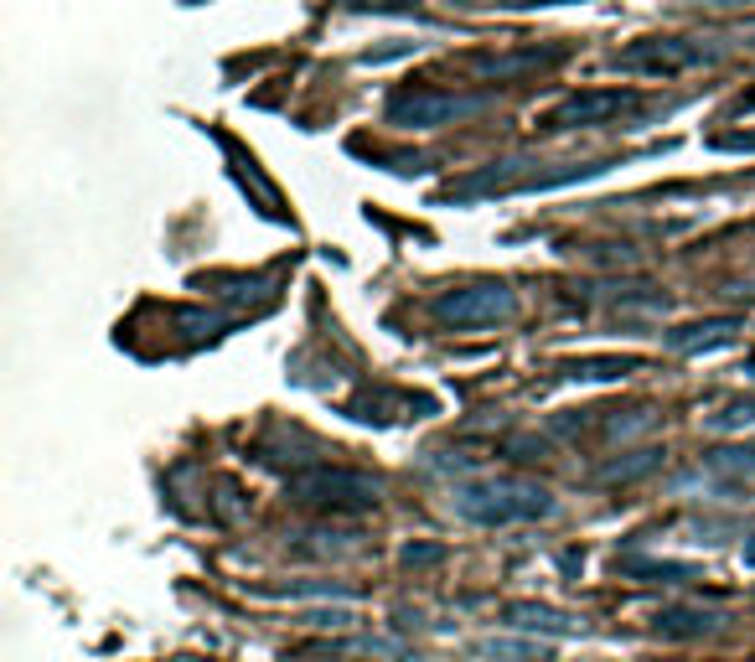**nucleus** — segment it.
Returning <instances> with one entry per match:
<instances>
[{
    "label": "nucleus",
    "instance_id": "1",
    "mask_svg": "<svg viewBox=\"0 0 755 662\" xmlns=\"http://www.w3.org/2000/svg\"><path fill=\"white\" fill-rule=\"evenodd\" d=\"M450 507L481 528H507V523H538L554 513V497L538 487V481H518V476H481V481H461L450 492Z\"/></svg>",
    "mask_w": 755,
    "mask_h": 662
},
{
    "label": "nucleus",
    "instance_id": "2",
    "mask_svg": "<svg viewBox=\"0 0 755 662\" xmlns=\"http://www.w3.org/2000/svg\"><path fill=\"white\" fill-rule=\"evenodd\" d=\"M290 497L306 507H321V513H373L378 481L362 471H347V466H316L290 481Z\"/></svg>",
    "mask_w": 755,
    "mask_h": 662
},
{
    "label": "nucleus",
    "instance_id": "3",
    "mask_svg": "<svg viewBox=\"0 0 755 662\" xmlns=\"http://www.w3.org/2000/svg\"><path fill=\"white\" fill-rule=\"evenodd\" d=\"M719 63V47L693 42V37H642L611 57L616 73H647V78H678L688 68H709Z\"/></svg>",
    "mask_w": 755,
    "mask_h": 662
},
{
    "label": "nucleus",
    "instance_id": "4",
    "mask_svg": "<svg viewBox=\"0 0 755 662\" xmlns=\"http://www.w3.org/2000/svg\"><path fill=\"white\" fill-rule=\"evenodd\" d=\"M487 109V94H456V88H404L388 99V125L404 130H440Z\"/></svg>",
    "mask_w": 755,
    "mask_h": 662
},
{
    "label": "nucleus",
    "instance_id": "5",
    "mask_svg": "<svg viewBox=\"0 0 755 662\" xmlns=\"http://www.w3.org/2000/svg\"><path fill=\"white\" fill-rule=\"evenodd\" d=\"M435 321L445 326H497L518 316V295H512L502 280H481V285H456V290H440L430 300Z\"/></svg>",
    "mask_w": 755,
    "mask_h": 662
},
{
    "label": "nucleus",
    "instance_id": "6",
    "mask_svg": "<svg viewBox=\"0 0 755 662\" xmlns=\"http://www.w3.org/2000/svg\"><path fill=\"white\" fill-rule=\"evenodd\" d=\"M637 109V94L631 88H590V94H569L559 99L549 114H538L533 125L538 130H595V125H611V119Z\"/></svg>",
    "mask_w": 755,
    "mask_h": 662
},
{
    "label": "nucleus",
    "instance_id": "7",
    "mask_svg": "<svg viewBox=\"0 0 755 662\" xmlns=\"http://www.w3.org/2000/svg\"><path fill=\"white\" fill-rule=\"evenodd\" d=\"M569 47L554 42V47H523V52H476L466 57V68L476 78H492V83H507V78H518V73H538V68H554L564 63Z\"/></svg>",
    "mask_w": 755,
    "mask_h": 662
},
{
    "label": "nucleus",
    "instance_id": "8",
    "mask_svg": "<svg viewBox=\"0 0 755 662\" xmlns=\"http://www.w3.org/2000/svg\"><path fill=\"white\" fill-rule=\"evenodd\" d=\"M502 621H507L512 631H538V637H575V631H580L575 616H564V611H554V606H533V600L507 606Z\"/></svg>",
    "mask_w": 755,
    "mask_h": 662
},
{
    "label": "nucleus",
    "instance_id": "9",
    "mask_svg": "<svg viewBox=\"0 0 755 662\" xmlns=\"http://www.w3.org/2000/svg\"><path fill=\"white\" fill-rule=\"evenodd\" d=\"M740 337V321H699V326H678L668 331V347L673 352H714V347H730Z\"/></svg>",
    "mask_w": 755,
    "mask_h": 662
},
{
    "label": "nucleus",
    "instance_id": "10",
    "mask_svg": "<svg viewBox=\"0 0 755 662\" xmlns=\"http://www.w3.org/2000/svg\"><path fill=\"white\" fill-rule=\"evenodd\" d=\"M662 637H699V631H714L724 616L719 611H693V606H673V611H657L652 616Z\"/></svg>",
    "mask_w": 755,
    "mask_h": 662
},
{
    "label": "nucleus",
    "instance_id": "11",
    "mask_svg": "<svg viewBox=\"0 0 755 662\" xmlns=\"http://www.w3.org/2000/svg\"><path fill=\"white\" fill-rule=\"evenodd\" d=\"M564 373L575 383H611V378L637 373V357H580V363H569Z\"/></svg>",
    "mask_w": 755,
    "mask_h": 662
},
{
    "label": "nucleus",
    "instance_id": "12",
    "mask_svg": "<svg viewBox=\"0 0 755 662\" xmlns=\"http://www.w3.org/2000/svg\"><path fill=\"white\" fill-rule=\"evenodd\" d=\"M657 461H662V450H631V456L600 466V481H637V476L657 471Z\"/></svg>",
    "mask_w": 755,
    "mask_h": 662
},
{
    "label": "nucleus",
    "instance_id": "13",
    "mask_svg": "<svg viewBox=\"0 0 755 662\" xmlns=\"http://www.w3.org/2000/svg\"><path fill=\"white\" fill-rule=\"evenodd\" d=\"M719 471H745V476H755V445H730V450H714V456H709Z\"/></svg>",
    "mask_w": 755,
    "mask_h": 662
},
{
    "label": "nucleus",
    "instance_id": "14",
    "mask_svg": "<svg viewBox=\"0 0 755 662\" xmlns=\"http://www.w3.org/2000/svg\"><path fill=\"white\" fill-rule=\"evenodd\" d=\"M745 425H755V399H740V404H730L724 414L709 419V430H745Z\"/></svg>",
    "mask_w": 755,
    "mask_h": 662
},
{
    "label": "nucleus",
    "instance_id": "15",
    "mask_svg": "<svg viewBox=\"0 0 755 662\" xmlns=\"http://www.w3.org/2000/svg\"><path fill=\"white\" fill-rule=\"evenodd\" d=\"M347 11H373V16H409L414 0H342Z\"/></svg>",
    "mask_w": 755,
    "mask_h": 662
},
{
    "label": "nucleus",
    "instance_id": "16",
    "mask_svg": "<svg viewBox=\"0 0 755 662\" xmlns=\"http://www.w3.org/2000/svg\"><path fill=\"white\" fill-rule=\"evenodd\" d=\"M476 11H538V6H569V0H466Z\"/></svg>",
    "mask_w": 755,
    "mask_h": 662
},
{
    "label": "nucleus",
    "instance_id": "17",
    "mask_svg": "<svg viewBox=\"0 0 755 662\" xmlns=\"http://www.w3.org/2000/svg\"><path fill=\"white\" fill-rule=\"evenodd\" d=\"M300 621H306V626H326V631H331V626H337V631H342V626H352L357 616H352L347 606H337V611H306V616H300Z\"/></svg>",
    "mask_w": 755,
    "mask_h": 662
},
{
    "label": "nucleus",
    "instance_id": "18",
    "mask_svg": "<svg viewBox=\"0 0 755 662\" xmlns=\"http://www.w3.org/2000/svg\"><path fill=\"white\" fill-rule=\"evenodd\" d=\"M440 554H445V549H435V544H409V549H404V564H440Z\"/></svg>",
    "mask_w": 755,
    "mask_h": 662
}]
</instances>
